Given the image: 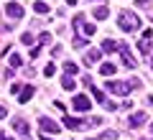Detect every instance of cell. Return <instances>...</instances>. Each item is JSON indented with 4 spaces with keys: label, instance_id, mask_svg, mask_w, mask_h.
<instances>
[{
    "label": "cell",
    "instance_id": "d590c367",
    "mask_svg": "<svg viewBox=\"0 0 153 140\" xmlns=\"http://www.w3.org/2000/svg\"><path fill=\"white\" fill-rule=\"evenodd\" d=\"M100 3H105V0H100Z\"/></svg>",
    "mask_w": 153,
    "mask_h": 140
},
{
    "label": "cell",
    "instance_id": "2e32d148",
    "mask_svg": "<svg viewBox=\"0 0 153 140\" xmlns=\"http://www.w3.org/2000/svg\"><path fill=\"white\" fill-rule=\"evenodd\" d=\"M33 10L36 13H49V5H46L44 0H36V3H33Z\"/></svg>",
    "mask_w": 153,
    "mask_h": 140
},
{
    "label": "cell",
    "instance_id": "ba28073f",
    "mask_svg": "<svg viewBox=\"0 0 153 140\" xmlns=\"http://www.w3.org/2000/svg\"><path fill=\"white\" fill-rule=\"evenodd\" d=\"M64 125H66L69 130H79V127H84L87 122H84V120H79V117H71V115H64Z\"/></svg>",
    "mask_w": 153,
    "mask_h": 140
},
{
    "label": "cell",
    "instance_id": "83f0119b",
    "mask_svg": "<svg viewBox=\"0 0 153 140\" xmlns=\"http://www.w3.org/2000/svg\"><path fill=\"white\" fill-rule=\"evenodd\" d=\"M54 107L59 110V112H66V104H64V102H59V99H56V102H54Z\"/></svg>",
    "mask_w": 153,
    "mask_h": 140
},
{
    "label": "cell",
    "instance_id": "d6986e66",
    "mask_svg": "<svg viewBox=\"0 0 153 140\" xmlns=\"http://www.w3.org/2000/svg\"><path fill=\"white\" fill-rule=\"evenodd\" d=\"M97 140H117V133H115V130H105Z\"/></svg>",
    "mask_w": 153,
    "mask_h": 140
},
{
    "label": "cell",
    "instance_id": "44dd1931",
    "mask_svg": "<svg viewBox=\"0 0 153 140\" xmlns=\"http://www.w3.org/2000/svg\"><path fill=\"white\" fill-rule=\"evenodd\" d=\"M21 64H23V59H21L18 54H13V56H10V66H13V69H18Z\"/></svg>",
    "mask_w": 153,
    "mask_h": 140
},
{
    "label": "cell",
    "instance_id": "f546056e",
    "mask_svg": "<svg viewBox=\"0 0 153 140\" xmlns=\"http://www.w3.org/2000/svg\"><path fill=\"white\" fill-rule=\"evenodd\" d=\"M21 89H23L21 84H13V87H10V92H13V94H16V97H18V94H21Z\"/></svg>",
    "mask_w": 153,
    "mask_h": 140
},
{
    "label": "cell",
    "instance_id": "8fae6325",
    "mask_svg": "<svg viewBox=\"0 0 153 140\" xmlns=\"http://www.w3.org/2000/svg\"><path fill=\"white\" fill-rule=\"evenodd\" d=\"M100 56H102V51H100V49H89V51H87V56H84V64H87V66L97 64Z\"/></svg>",
    "mask_w": 153,
    "mask_h": 140
},
{
    "label": "cell",
    "instance_id": "ac0fdd59",
    "mask_svg": "<svg viewBox=\"0 0 153 140\" xmlns=\"http://www.w3.org/2000/svg\"><path fill=\"white\" fill-rule=\"evenodd\" d=\"M71 46H74L76 51H79V49H87V38H79V36H76L74 41H71Z\"/></svg>",
    "mask_w": 153,
    "mask_h": 140
},
{
    "label": "cell",
    "instance_id": "8992f818",
    "mask_svg": "<svg viewBox=\"0 0 153 140\" xmlns=\"http://www.w3.org/2000/svg\"><path fill=\"white\" fill-rule=\"evenodd\" d=\"M71 104H74V110H79V112H87V110H89V99L84 97V94H74Z\"/></svg>",
    "mask_w": 153,
    "mask_h": 140
},
{
    "label": "cell",
    "instance_id": "7402d4cb",
    "mask_svg": "<svg viewBox=\"0 0 153 140\" xmlns=\"http://www.w3.org/2000/svg\"><path fill=\"white\" fill-rule=\"evenodd\" d=\"M94 31H97V28H94L92 23H84V36H94Z\"/></svg>",
    "mask_w": 153,
    "mask_h": 140
},
{
    "label": "cell",
    "instance_id": "484cf974",
    "mask_svg": "<svg viewBox=\"0 0 153 140\" xmlns=\"http://www.w3.org/2000/svg\"><path fill=\"white\" fill-rule=\"evenodd\" d=\"M51 41V33H41V38H38V46H41V43H49Z\"/></svg>",
    "mask_w": 153,
    "mask_h": 140
},
{
    "label": "cell",
    "instance_id": "52a82bcc",
    "mask_svg": "<svg viewBox=\"0 0 153 140\" xmlns=\"http://www.w3.org/2000/svg\"><path fill=\"white\" fill-rule=\"evenodd\" d=\"M13 130L21 133L26 140H31V135H28V125H26V120H23V117H16V120H13Z\"/></svg>",
    "mask_w": 153,
    "mask_h": 140
},
{
    "label": "cell",
    "instance_id": "9c48e42d",
    "mask_svg": "<svg viewBox=\"0 0 153 140\" xmlns=\"http://www.w3.org/2000/svg\"><path fill=\"white\" fill-rule=\"evenodd\" d=\"M5 13H8V18H18V21L23 18V8L18 5V3H8V5H5Z\"/></svg>",
    "mask_w": 153,
    "mask_h": 140
},
{
    "label": "cell",
    "instance_id": "d6a6232c",
    "mask_svg": "<svg viewBox=\"0 0 153 140\" xmlns=\"http://www.w3.org/2000/svg\"><path fill=\"white\" fill-rule=\"evenodd\" d=\"M76 3H79V0H66V5H76Z\"/></svg>",
    "mask_w": 153,
    "mask_h": 140
},
{
    "label": "cell",
    "instance_id": "5bb4252c",
    "mask_svg": "<svg viewBox=\"0 0 153 140\" xmlns=\"http://www.w3.org/2000/svg\"><path fill=\"white\" fill-rule=\"evenodd\" d=\"M94 18H97V21H105V18H107L110 16V10H107V8H105V5H100V8H94Z\"/></svg>",
    "mask_w": 153,
    "mask_h": 140
},
{
    "label": "cell",
    "instance_id": "6da1fadb",
    "mask_svg": "<svg viewBox=\"0 0 153 140\" xmlns=\"http://www.w3.org/2000/svg\"><path fill=\"white\" fill-rule=\"evenodd\" d=\"M117 26H120L125 33H133V31L140 28V18H138L133 10H120V16H117Z\"/></svg>",
    "mask_w": 153,
    "mask_h": 140
},
{
    "label": "cell",
    "instance_id": "4fadbf2b",
    "mask_svg": "<svg viewBox=\"0 0 153 140\" xmlns=\"http://www.w3.org/2000/svg\"><path fill=\"white\" fill-rule=\"evenodd\" d=\"M100 51H102V54H110V51H117V43H115L112 38H107V41H102V49H100Z\"/></svg>",
    "mask_w": 153,
    "mask_h": 140
},
{
    "label": "cell",
    "instance_id": "7c38bea8",
    "mask_svg": "<svg viewBox=\"0 0 153 140\" xmlns=\"http://www.w3.org/2000/svg\"><path fill=\"white\" fill-rule=\"evenodd\" d=\"M33 92H36V89H33L31 84H28V87H23V89H21V94H18V102H21V104H23V102H28V99L33 97Z\"/></svg>",
    "mask_w": 153,
    "mask_h": 140
},
{
    "label": "cell",
    "instance_id": "1f68e13d",
    "mask_svg": "<svg viewBox=\"0 0 153 140\" xmlns=\"http://www.w3.org/2000/svg\"><path fill=\"white\" fill-rule=\"evenodd\" d=\"M0 140H16V138H8L5 133H0Z\"/></svg>",
    "mask_w": 153,
    "mask_h": 140
},
{
    "label": "cell",
    "instance_id": "5b68a950",
    "mask_svg": "<svg viewBox=\"0 0 153 140\" xmlns=\"http://www.w3.org/2000/svg\"><path fill=\"white\" fill-rule=\"evenodd\" d=\"M38 127H44L46 133H59V122H54V120L46 117V115H41V117H38Z\"/></svg>",
    "mask_w": 153,
    "mask_h": 140
},
{
    "label": "cell",
    "instance_id": "e575fe53",
    "mask_svg": "<svg viewBox=\"0 0 153 140\" xmlns=\"http://www.w3.org/2000/svg\"><path fill=\"white\" fill-rule=\"evenodd\" d=\"M151 133H153V122H151Z\"/></svg>",
    "mask_w": 153,
    "mask_h": 140
},
{
    "label": "cell",
    "instance_id": "4316f807",
    "mask_svg": "<svg viewBox=\"0 0 153 140\" xmlns=\"http://www.w3.org/2000/svg\"><path fill=\"white\" fill-rule=\"evenodd\" d=\"M79 26H84V16H82V13L74 18V28H79Z\"/></svg>",
    "mask_w": 153,
    "mask_h": 140
},
{
    "label": "cell",
    "instance_id": "3957f363",
    "mask_svg": "<svg viewBox=\"0 0 153 140\" xmlns=\"http://www.w3.org/2000/svg\"><path fill=\"white\" fill-rule=\"evenodd\" d=\"M105 87H107L112 94H128V92H130V84H125V81H115V79H110Z\"/></svg>",
    "mask_w": 153,
    "mask_h": 140
},
{
    "label": "cell",
    "instance_id": "d4e9b609",
    "mask_svg": "<svg viewBox=\"0 0 153 140\" xmlns=\"http://www.w3.org/2000/svg\"><path fill=\"white\" fill-rule=\"evenodd\" d=\"M21 41H23V43H28V46H31V43H33V33H23V36H21Z\"/></svg>",
    "mask_w": 153,
    "mask_h": 140
},
{
    "label": "cell",
    "instance_id": "836d02e7",
    "mask_svg": "<svg viewBox=\"0 0 153 140\" xmlns=\"http://www.w3.org/2000/svg\"><path fill=\"white\" fill-rule=\"evenodd\" d=\"M38 138H41V140H51V138H46V135H38Z\"/></svg>",
    "mask_w": 153,
    "mask_h": 140
},
{
    "label": "cell",
    "instance_id": "9a60e30c",
    "mask_svg": "<svg viewBox=\"0 0 153 140\" xmlns=\"http://www.w3.org/2000/svg\"><path fill=\"white\" fill-rule=\"evenodd\" d=\"M100 74L102 76H112L115 74V64H102L100 66Z\"/></svg>",
    "mask_w": 153,
    "mask_h": 140
},
{
    "label": "cell",
    "instance_id": "e0dca14e",
    "mask_svg": "<svg viewBox=\"0 0 153 140\" xmlns=\"http://www.w3.org/2000/svg\"><path fill=\"white\" fill-rule=\"evenodd\" d=\"M61 87H64L66 92H71V89H74L76 84H74V79H71V76H64V79H61Z\"/></svg>",
    "mask_w": 153,
    "mask_h": 140
},
{
    "label": "cell",
    "instance_id": "7a4b0ae2",
    "mask_svg": "<svg viewBox=\"0 0 153 140\" xmlns=\"http://www.w3.org/2000/svg\"><path fill=\"white\" fill-rule=\"evenodd\" d=\"M117 54H120L123 64H125L128 69H135V59L130 56V49H128V43H117Z\"/></svg>",
    "mask_w": 153,
    "mask_h": 140
},
{
    "label": "cell",
    "instance_id": "277c9868",
    "mask_svg": "<svg viewBox=\"0 0 153 140\" xmlns=\"http://www.w3.org/2000/svg\"><path fill=\"white\" fill-rule=\"evenodd\" d=\"M151 38H153V31H143V38L138 41V51H140L143 56L151 54Z\"/></svg>",
    "mask_w": 153,
    "mask_h": 140
},
{
    "label": "cell",
    "instance_id": "cb8c5ba5",
    "mask_svg": "<svg viewBox=\"0 0 153 140\" xmlns=\"http://www.w3.org/2000/svg\"><path fill=\"white\" fill-rule=\"evenodd\" d=\"M44 74H46V76H54V74H56V66H54V64H46Z\"/></svg>",
    "mask_w": 153,
    "mask_h": 140
},
{
    "label": "cell",
    "instance_id": "f1b7e54d",
    "mask_svg": "<svg viewBox=\"0 0 153 140\" xmlns=\"http://www.w3.org/2000/svg\"><path fill=\"white\" fill-rule=\"evenodd\" d=\"M135 5L138 8H148V5H151V0H135Z\"/></svg>",
    "mask_w": 153,
    "mask_h": 140
},
{
    "label": "cell",
    "instance_id": "30bf717a",
    "mask_svg": "<svg viewBox=\"0 0 153 140\" xmlns=\"http://www.w3.org/2000/svg\"><path fill=\"white\" fill-rule=\"evenodd\" d=\"M146 122H148V115L146 112H135V115H130V120H128L130 127H138V125H146Z\"/></svg>",
    "mask_w": 153,
    "mask_h": 140
},
{
    "label": "cell",
    "instance_id": "ffe728a7",
    "mask_svg": "<svg viewBox=\"0 0 153 140\" xmlns=\"http://www.w3.org/2000/svg\"><path fill=\"white\" fill-rule=\"evenodd\" d=\"M64 71H66V74H76V71H79V66H76L74 61H66V64H64Z\"/></svg>",
    "mask_w": 153,
    "mask_h": 140
},
{
    "label": "cell",
    "instance_id": "4dcf8cb0",
    "mask_svg": "<svg viewBox=\"0 0 153 140\" xmlns=\"http://www.w3.org/2000/svg\"><path fill=\"white\" fill-rule=\"evenodd\" d=\"M5 115H8V110H5V104H0V120L5 117Z\"/></svg>",
    "mask_w": 153,
    "mask_h": 140
},
{
    "label": "cell",
    "instance_id": "603a6c76",
    "mask_svg": "<svg viewBox=\"0 0 153 140\" xmlns=\"http://www.w3.org/2000/svg\"><path fill=\"white\" fill-rule=\"evenodd\" d=\"M38 54H41V46H31V51H28V56H31V59H38Z\"/></svg>",
    "mask_w": 153,
    "mask_h": 140
}]
</instances>
